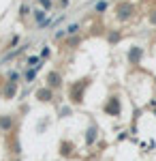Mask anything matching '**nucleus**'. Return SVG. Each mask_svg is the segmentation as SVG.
<instances>
[{
  "mask_svg": "<svg viewBox=\"0 0 156 161\" xmlns=\"http://www.w3.org/2000/svg\"><path fill=\"white\" fill-rule=\"evenodd\" d=\"M49 54H51V52H49V47H47V45H43V50H41V58H47Z\"/></svg>",
  "mask_w": 156,
  "mask_h": 161,
  "instance_id": "21",
  "label": "nucleus"
},
{
  "mask_svg": "<svg viewBox=\"0 0 156 161\" xmlns=\"http://www.w3.org/2000/svg\"><path fill=\"white\" fill-rule=\"evenodd\" d=\"M26 64H28V69H36V67L41 64V56H28Z\"/></svg>",
  "mask_w": 156,
  "mask_h": 161,
  "instance_id": "12",
  "label": "nucleus"
},
{
  "mask_svg": "<svg viewBox=\"0 0 156 161\" xmlns=\"http://www.w3.org/2000/svg\"><path fill=\"white\" fill-rule=\"evenodd\" d=\"M150 24H152V26H156V11H152V13H150Z\"/></svg>",
  "mask_w": 156,
  "mask_h": 161,
  "instance_id": "24",
  "label": "nucleus"
},
{
  "mask_svg": "<svg viewBox=\"0 0 156 161\" xmlns=\"http://www.w3.org/2000/svg\"><path fill=\"white\" fill-rule=\"evenodd\" d=\"M62 73L60 71H49L47 73V88H51V90H56V88L62 86Z\"/></svg>",
  "mask_w": 156,
  "mask_h": 161,
  "instance_id": "6",
  "label": "nucleus"
},
{
  "mask_svg": "<svg viewBox=\"0 0 156 161\" xmlns=\"http://www.w3.org/2000/svg\"><path fill=\"white\" fill-rule=\"evenodd\" d=\"M60 116L62 118H69V116H73V110L69 105H64V108H60Z\"/></svg>",
  "mask_w": 156,
  "mask_h": 161,
  "instance_id": "18",
  "label": "nucleus"
},
{
  "mask_svg": "<svg viewBox=\"0 0 156 161\" xmlns=\"http://www.w3.org/2000/svg\"><path fill=\"white\" fill-rule=\"evenodd\" d=\"M24 80L28 82V84H32V82L36 80V69H28V71L24 73Z\"/></svg>",
  "mask_w": 156,
  "mask_h": 161,
  "instance_id": "15",
  "label": "nucleus"
},
{
  "mask_svg": "<svg viewBox=\"0 0 156 161\" xmlns=\"http://www.w3.org/2000/svg\"><path fill=\"white\" fill-rule=\"evenodd\" d=\"M39 4H41L43 11H51L54 9V0H39Z\"/></svg>",
  "mask_w": 156,
  "mask_h": 161,
  "instance_id": "16",
  "label": "nucleus"
},
{
  "mask_svg": "<svg viewBox=\"0 0 156 161\" xmlns=\"http://www.w3.org/2000/svg\"><path fill=\"white\" fill-rule=\"evenodd\" d=\"M49 24H51V13H49V17L45 19V22H41V24H39V28H47Z\"/></svg>",
  "mask_w": 156,
  "mask_h": 161,
  "instance_id": "22",
  "label": "nucleus"
},
{
  "mask_svg": "<svg viewBox=\"0 0 156 161\" xmlns=\"http://www.w3.org/2000/svg\"><path fill=\"white\" fill-rule=\"evenodd\" d=\"M120 32H109V43H118V41H120Z\"/></svg>",
  "mask_w": 156,
  "mask_h": 161,
  "instance_id": "20",
  "label": "nucleus"
},
{
  "mask_svg": "<svg viewBox=\"0 0 156 161\" xmlns=\"http://www.w3.org/2000/svg\"><path fill=\"white\" fill-rule=\"evenodd\" d=\"M126 2H131V0H126Z\"/></svg>",
  "mask_w": 156,
  "mask_h": 161,
  "instance_id": "27",
  "label": "nucleus"
},
{
  "mask_svg": "<svg viewBox=\"0 0 156 161\" xmlns=\"http://www.w3.org/2000/svg\"><path fill=\"white\" fill-rule=\"evenodd\" d=\"M34 99H39L41 101V103H49V101L54 99V90H51V88H39V90H36L34 92Z\"/></svg>",
  "mask_w": 156,
  "mask_h": 161,
  "instance_id": "8",
  "label": "nucleus"
},
{
  "mask_svg": "<svg viewBox=\"0 0 156 161\" xmlns=\"http://www.w3.org/2000/svg\"><path fill=\"white\" fill-rule=\"evenodd\" d=\"M133 13H135V7H133L131 2H126V0H122L116 4V17L120 19V22H126V19H131Z\"/></svg>",
  "mask_w": 156,
  "mask_h": 161,
  "instance_id": "3",
  "label": "nucleus"
},
{
  "mask_svg": "<svg viewBox=\"0 0 156 161\" xmlns=\"http://www.w3.org/2000/svg\"><path fill=\"white\" fill-rule=\"evenodd\" d=\"M79 41H81V37H69V41H66V45H69V47H75V45H77Z\"/></svg>",
  "mask_w": 156,
  "mask_h": 161,
  "instance_id": "19",
  "label": "nucleus"
},
{
  "mask_svg": "<svg viewBox=\"0 0 156 161\" xmlns=\"http://www.w3.org/2000/svg\"><path fill=\"white\" fill-rule=\"evenodd\" d=\"M58 4H60V9H64V7H69V0H60Z\"/></svg>",
  "mask_w": 156,
  "mask_h": 161,
  "instance_id": "26",
  "label": "nucleus"
},
{
  "mask_svg": "<svg viewBox=\"0 0 156 161\" xmlns=\"http://www.w3.org/2000/svg\"><path fill=\"white\" fill-rule=\"evenodd\" d=\"M71 150H73L71 142H62V144H60V155H62V157H69V155H71Z\"/></svg>",
  "mask_w": 156,
  "mask_h": 161,
  "instance_id": "13",
  "label": "nucleus"
},
{
  "mask_svg": "<svg viewBox=\"0 0 156 161\" xmlns=\"http://www.w3.org/2000/svg\"><path fill=\"white\" fill-rule=\"evenodd\" d=\"M13 129H15V118L11 114H0V131L11 133Z\"/></svg>",
  "mask_w": 156,
  "mask_h": 161,
  "instance_id": "5",
  "label": "nucleus"
},
{
  "mask_svg": "<svg viewBox=\"0 0 156 161\" xmlns=\"http://www.w3.org/2000/svg\"><path fill=\"white\" fill-rule=\"evenodd\" d=\"M98 136H101L98 125H96V123H90V125H88V129L84 131V142H86V146H92L96 140H98Z\"/></svg>",
  "mask_w": 156,
  "mask_h": 161,
  "instance_id": "4",
  "label": "nucleus"
},
{
  "mask_svg": "<svg viewBox=\"0 0 156 161\" xmlns=\"http://www.w3.org/2000/svg\"><path fill=\"white\" fill-rule=\"evenodd\" d=\"M19 80V73L15 71V69H11L9 73H7V82H17Z\"/></svg>",
  "mask_w": 156,
  "mask_h": 161,
  "instance_id": "17",
  "label": "nucleus"
},
{
  "mask_svg": "<svg viewBox=\"0 0 156 161\" xmlns=\"http://www.w3.org/2000/svg\"><path fill=\"white\" fill-rule=\"evenodd\" d=\"M103 112L111 116V118H120L122 116V103H120V97L118 95H111L107 99V103L103 105Z\"/></svg>",
  "mask_w": 156,
  "mask_h": 161,
  "instance_id": "2",
  "label": "nucleus"
},
{
  "mask_svg": "<svg viewBox=\"0 0 156 161\" xmlns=\"http://www.w3.org/2000/svg\"><path fill=\"white\" fill-rule=\"evenodd\" d=\"M19 15L24 17V15H28V4H22V9H19Z\"/></svg>",
  "mask_w": 156,
  "mask_h": 161,
  "instance_id": "23",
  "label": "nucleus"
},
{
  "mask_svg": "<svg viewBox=\"0 0 156 161\" xmlns=\"http://www.w3.org/2000/svg\"><path fill=\"white\" fill-rule=\"evenodd\" d=\"M17 95V82H7L4 88H2V97L4 99H15Z\"/></svg>",
  "mask_w": 156,
  "mask_h": 161,
  "instance_id": "9",
  "label": "nucleus"
},
{
  "mask_svg": "<svg viewBox=\"0 0 156 161\" xmlns=\"http://www.w3.org/2000/svg\"><path fill=\"white\" fill-rule=\"evenodd\" d=\"M90 86V77H84V80H77L69 86V99H71L73 105H81L84 103V95L86 88Z\"/></svg>",
  "mask_w": 156,
  "mask_h": 161,
  "instance_id": "1",
  "label": "nucleus"
},
{
  "mask_svg": "<svg viewBox=\"0 0 156 161\" xmlns=\"http://www.w3.org/2000/svg\"><path fill=\"white\" fill-rule=\"evenodd\" d=\"M107 7H109L107 0H98V2L94 4V11L96 13H105V11H107Z\"/></svg>",
  "mask_w": 156,
  "mask_h": 161,
  "instance_id": "14",
  "label": "nucleus"
},
{
  "mask_svg": "<svg viewBox=\"0 0 156 161\" xmlns=\"http://www.w3.org/2000/svg\"><path fill=\"white\" fill-rule=\"evenodd\" d=\"M17 43H19V37H17V35H15V37L11 39V47H13V45H17Z\"/></svg>",
  "mask_w": 156,
  "mask_h": 161,
  "instance_id": "25",
  "label": "nucleus"
},
{
  "mask_svg": "<svg viewBox=\"0 0 156 161\" xmlns=\"http://www.w3.org/2000/svg\"><path fill=\"white\" fill-rule=\"evenodd\" d=\"M32 17L36 19V26H39L41 22H45V19L49 17V13H47V11H43V9H34V11H32Z\"/></svg>",
  "mask_w": 156,
  "mask_h": 161,
  "instance_id": "10",
  "label": "nucleus"
},
{
  "mask_svg": "<svg viewBox=\"0 0 156 161\" xmlns=\"http://www.w3.org/2000/svg\"><path fill=\"white\" fill-rule=\"evenodd\" d=\"M143 58V47L141 45H133L131 50H128V62L131 64H139Z\"/></svg>",
  "mask_w": 156,
  "mask_h": 161,
  "instance_id": "7",
  "label": "nucleus"
},
{
  "mask_svg": "<svg viewBox=\"0 0 156 161\" xmlns=\"http://www.w3.org/2000/svg\"><path fill=\"white\" fill-rule=\"evenodd\" d=\"M79 30H81V24H71L64 28V32H66V37H77L79 35Z\"/></svg>",
  "mask_w": 156,
  "mask_h": 161,
  "instance_id": "11",
  "label": "nucleus"
}]
</instances>
